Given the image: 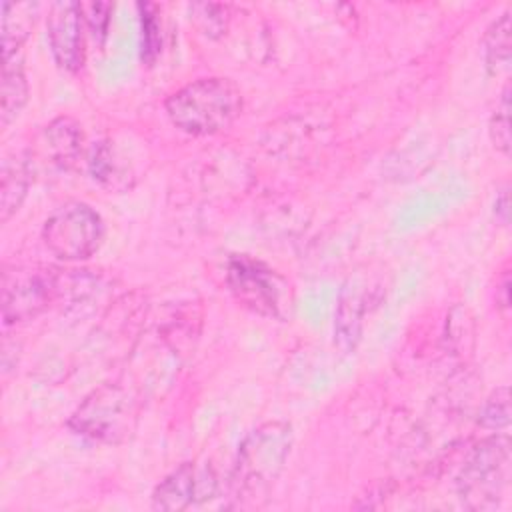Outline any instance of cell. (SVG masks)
<instances>
[{"mask_svg":"<svg viewBox=\"0 0 512 512\" xmlns=\"http://www.w3.org/2000/svg\"><path fill=\"white\" fill-rule=\"evenodd\" d=\"M88 168L94 180L116 192L130 190L136 180L132 164L110 140H102L92 146Z\"/></svg>","mask_w":512,"mask_h":512,"instance_id":"obj_12","label":"cell"},{"mask_svg":"<svg viewBox=\"0 0 512 512\" xmlns=\"http://www.w3.org/2000/svg\"><path fill=\"white\" fill-rule=\"evenodd\" d=\"M484 66L490 74L498 76L510 68V10L502 12L490 22L482 38Z\"/></svg>","mask_w":512,"mask_h":512,"instance_id":"obj_16","label":"cell"},{"mask_svg":"<svg viewBox=\"0 0 512 512\" xmlns=\"http://www.w3.org/2000/svg\"><path fill=\"white\" fill-rule=\"evenodd\" d=\"M218 492V480L214 470L198 466L194 462H182L170 474H166L152 492V508L178 512L198 502L214 498Z\"/></svg>","mask_w":512,"mask_h":512,"instance_id":"obj_9","label":"cell"},{"mask_svg":"<svg viewBox=\"0 0 512 512\" xmlns=\"http://www.w3.org/2000/svg\"><path fill=\"white\" fill-rule=\"evenodd\" d=\"M240 88L224 76L198 78L172 92L166 102L170 122L192 136H208L228 128L242 112Z\"/></svg>","mask_w":512,"mask_h":512,"instance_id":"obj_2","label":"cell"},{"mask_svg":"<svg viewBox=\"0 0 512 512\" xmlns=\"http://www.w3.org/2000/svg\"><path fill=\"white\" fill-rule=\"evenodd\" d=\"M496 302L504 312H508V308H510V276L506 270L502 274L500 284H496Z\"/></svg>","mask_w":512,"mask_h":512,"instance_id":"obj_22","label":"cell"},{"mask_svg":"<svg viewBox=\"0 0 512 512\" xmlns=\"http://www.w3.org/2000/svg\"><path fill=\"white\" fill-rule=\"evenodd\" d=\"M490 140L496 150L502 154L510 152V86L506 84L500 100L496 104V110L490 116Z\"/></svg>","mask_w":512,"mask_h":512,"instance_id":"obj_18","label":"cell"},{"mask_svg":"<svg viewBox=\"0 0 512 512\" xmlns=\"http://www.w3.org/2000/svg\"><path fill=\"white\" fill-rule=\"evenodd\" d=\"M82 12H84L86 30L90 32L94 42L98 46H102L106 36H108L112 4H108V2H88V4H82Z\"/></svg>","mask_w":512,"mask_h":512,"instance_id":"obj_20","label":"cell"},{"mask_svg":"<svg viewBox=\"0 0 512 512\" xmlns=\"http://www.w3.org/2000/svg\"><path fill=\"white\" fill-rule=\"evenodd\" d=\"M140 24H142V42H140V54L146 64H152L156 56L160 54L162 46V34H160V20H158V6L140 2Z\"/></svg>","mask_w":512,"mask_h":512,"instance_id":"obj_17","label":"cell"},{"mask_svg":"<svg viewBox=\"0 0 512 512\" xmlns=\"http://www.w3.org/2000/svg\"><path fill=\"white\" fill-rule=\"evenodd\" d=\"M494 214L496 218L506 226L508 224V214H510V194H508V184H504L494 200Z\"/></svg>","mask_w":512,"mask_h":512,"instance_id":"obj_21","label":"cell"},{"mask_svg":"<svg viewBox=\"0 0 512 512\" xmlns=\"http://www.w3.org/2000/svg\"><path fill=\"white\" fill-rule=\"evenodd\" d=\"M510 482V440L494 434L474 446L458 476V494L472 510L500 506Z\"/></svg>","mask_w":512,"mask_h":512,"instance_id":"obj_4","label":"cell"},{"mask_svg":"<svg viewBox=\"0 0 512 512\" xmlns=\"http://www.w3.org/2000/svg\"><path fill=\"white\" fill-rule=\"evenodd\" d=\"M292 440V426L282 420L264 422L242 440L228 478L236 506H254L266 498L290 456Z\"/></svg>","mask_w":512,"mask_h":512,"instance_id":"obj_1","label":"cell"},{"mask_svg":"<svg viewBox=\"0 0 512 512\" xmlns=\"http://www.w3.org/2000/svg\"><path fill=\"white\" fill-rule=\"evenodd\" d=\"M0 116L2 126H8L24 108L28 100V80L22 58L18 54L4 58L2 88H0Z\"/></svg>","mask_w":512,"mask_h":512,"instance_id":"obj_15","label":"cell"},{"mask_svg":"<svg viewBox=\"0 0 512 512\" xmlns=\"http://www.w3.org/2000/svg\"><path fill=\"white\" fill-rule=\"evenodd\" d=\"M38 144L42 158L50 166L58 170H70L82 154L84 132L74 118L60 116L44 126Z\"/></svg>","mask_w":512,"mask_h":512,"instance_id":"obj_10","label":"cell"},{"mask_svg":"<svg viewBox=\"0 0 512 512\" xmlns=\"http://www.w3.org/2000/svg\"><path fill=\"white\" fill-rule=\"evenodd\" d=\"M480 426L486 430H504L510 424V396L508 388H496L480 412Z\"/></svg>","mask_w":512,"mask_h":512,"instance_id":"obj_19","label":"cell"},{"mask_svg":"<svg viewBox=\"0 0 512 512\" xmlns=\"http://www.w3.org/2000/svg\"><path fill=\"white\" fill-rule=\"evenodd\" d=\"M60 298V274L40 268H20L4 274L2 318L18 324L36 318Z\"/></svg>","mask_w":512,"mask_h":512,"instance_id":"obj_7","label":"cell"},{"mask_svg":"<svg viewBox=\"0 0 512 512\" xmlns=\"http://www.w3.org/2000/svg\"><path fill=\"white\" fill-rule=\"evenodd\" d=\"M32 182V158L28 154H12L2 162L0 186V218L6 222L22 204Z\"/></svg>","mask_w":512,"mask_h":512,"instance_id":"obj_13","label":"cell"},{"mask_svg":"<svg viewBox=\"0 0 512 512\" xmlns=\"http://www.w3.org/2000/svg\"><path fill=\"white\" fill-rule=\"evenodd\" d=\"M40 4L4 2L2 4V58L18 54L38 20Z\"/></svg>","mask_w":512,"mask_h":512,"instance_id":"obj_14","label":"cell"},{"mask_svg":"<svg viewBox=\"0 0 512 512\" xmlns=\"http://www.w3.org/2000/svg\"><path fill=\"white\" fill-rule=\"evenodd\" d=\"M140 400L122 384L108 382L94 388L72 412L68 428L92 442L122 444L138 424Z\"/></svg>","mask_w":512,"mask_h":512,"instance_id":"obj_3","label":"cell"},{"mask_svg":"<svg viewBox=\"0 0 512 512\" xmlns=\"http://www.w3.org/2000/svg\"><path fill=\"white\" fill-rule=\"evenodd\" d=\"M104 220L86 202L58 206L42 226V242L60 260H86L104 240Z\"/></svg>","mask_w":512,"mask_h":512,"instance_id":"obj_6","label":"cell"},{"mask_svg":"<svg viewBox=\"0 0 512 512\" xmlns=\"http://www.w3.org/2000/svg\"><path fill=\"white\" fill-rule=\"evenodd\" d=\"M372 302V288L362 278H350L342 292L336 308V336L344 350H350L360 340L364 316Z\"/></svg>","mask_w":512,"mask_h":512,"instance_id":"obj_11","label":"cell"},{"mask_svg":"<svg viewBox=\"0 0 512 512\" xmlns=\"http://www.w3.org/2000/svg\"><path fill=\"white\" fill-rule=\"evenodd\" d=\"M226 284L232 296L254 314L274 320H284L290 314L292 290L288 280L248 254H234L228 260Z\"/></svg>","mask_w":512,"mask_h":512,"instance_id":"obj_5","label":"cell"},{"mask_svg":"<svg viewBox=\"0 0 512 512\" xmlns=\"http://www.w3.org/2000/svg\"><path fill=\"white\" fill-rule=\"evenodd\" d=\"M46 30L56 64L66 72H78L86 58V22L82 2H54L46 16Z\"/></svg>","mask_w":512,"mask_h":512,"instance_id":"obj_8","label":"cell"}]
</instances>
